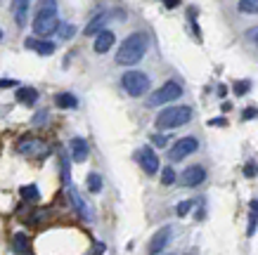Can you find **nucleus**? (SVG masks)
Returning <instances> with one entry per match:
<instances>
[{"label": "nucleus", "instance_id": "4", "mask_svg": "<svg viewBox=\"0 0 258 255\" xmlns=\"http://www.w3.org/2000/svg\"><path fill=\"white\" fill-rule=\"evenodd\" d=\"M121 85L131 97H142L149 90V76L142 71H125L123 78H121Z\"/></svg>", "mask_w": 258, "mask_h": 255}, {"label": "nucleus", "instance_id": "12", "mask_svg": "<svg viewBox=\"0 0 258 255\" xmlns=\"http://www.w3.org/2000/svg\"><path fill=\"white\" fill-rule=\"evenodd\" d=\"M69 147H71V158L76 163H83L88 158V151H90V149H88V142L83 137H74L69 142Z\"/></svg>", "mask_w": 258, "mask_h": 255}, {"label": "nucleus", "instance_id": "8", "mask_svg": "<svg viewBox=\"0 0 258 255\" xmlns=\"http://www.w3.org/2000/svg\"><path fill=\"white\" fill-rule=\"evenodd\" d=\"M171 236H173V229H171V227H161V229H159V232L152 236V243H149V255L161 253V250L168 246Z\"/></svg>", "mask_w": 258, "mask_h": 255}, {"label": "nucleus", "instance_id": "35", "mask_svg": "<svg viewBox=\"0 0 258 255\" xmlns=\"http://www.w3.org/2000/svg\"><path fill=\"white\" fill-rule=\"evenodd\" d=\"M3 36H5V33H3V29H0V40H3Z\"/></svg>", "mask_w": 258, "mask_h": 255}, {"label": "nucleus", "instance_id": "23", "mask_svg": "<svg viewBox=\"0 0 258 255\" xmlns=\"http://www.w3.org/2000/svg\"><path fill=\"white\" fill-rule=\"evenodd\" d=\"M59 165H62V180L64 185H69L71 182V173H69V158H67V154H59Z\"/></svg>", "mask_w": 258, "mask_h": 255}, {"label": "nucleus", "instance_id": "19", "mask_svg": "<svg viewBox=\"0 0 258 255\" xmlns=\"http://www.w3.org/2000/svg\"><path fill=\"white\" fill-rule=\"evenodd\" d=\"M15 10H17V26H22L24 29V24H26V10H29V3L24 0V3H15Z\"/></svg>", "mask_w": 258, "mask_h": 255}, {"label": "nucleus", "instance_id": "34", "mask_svg": "<svg viewBox=\"0 0 258 255\" xmlns=\"http://www.w3.org/2000/svg\"><path fill=\"white\" fill-rule=\"evenodd\" d=\"M251 210H253V215H258V201H251Z\"/></svg>", "mask_w": 258, "mask_h": 255}, {"label": "nucleus", "instance_id": "31", "mask_svg": "<svg viewBox=\"0 0 258 255\" xmlns=\"http://www.w3.org/2000/svg\"><path fill=\"white\" fill-rule=\"evenodd\" d=\"M244 175H246V178H251V175H256V168H253V165H246V168H244Z\"/></svg>", "mask_w": 258, "mask_h": 255}, {"label": "nucleus", "instance_id": "33", "mask_svg": "<svg viewBox=\"0 0 258 255\" xmlns=\"http://www.w3.org/2000/svg\"><path fill=\"white\" fill-rule=\"evenodd\" d=\"M251 116H256V109H249V111H244V118H251Z\"/></svg>", "mask_w": 258, "mask_h": 255}, {"label": "nucleus", "instance_id": "27", "mask_svg": "<svg viewBox=\"0 0 258 255\" xmlns=\"http://www.w3.org/2000/svg\"><path fill=\"white\" fill-rule=\"evenodd\" d=\"M189 208H192V201H182V203L178 206V215H187Z\"/></svg>", "mask_w": 258, "mask_h": 255}, {"label": "nucleus", "instance_id": "30", "mask_svg": "<svg viewBox=\"0 0 258 255\" xmlns=\"http://www.w3.org/2000/svg\"><path fill=\"white\" fill-rule=\"evenodd\" d=\"M152 142L161 147V144H166V137H164V135H154V137H152Z\"/></svg>", "mask_w": 258, "mask_h": 255}, {"label": "nucleus", "instance_id": "1", "mask_svg": "<svg viewBox=\"0 0 258 255\" xmlns=\"http://www.w3.org/2000/svg\"><path fill=\"white\" fill-rule=\"evenodd\" d=\"M145 52H147V36L140 31L131 33V36L121 43V47H118L116 64H121V66H135V64L145 57Z\"/></svg>", "mask_w": 258, "mask_h": 255}, {"label": "nucleus", "instance_id": "21", "mask_svg": "<svg viewBox=\"0 0 258 255\" xmlns=\"http://www.w3.org/2000/svg\"><path fill=\"white\" fill-rule=\"evenodd\" d=\"M237 8H239V12H246V15H258V0H242Z\"/></svg>", "mask_w": 258, "mask_h": 255}, {"label": "nucleus", "instance_id": "6", "mask_svg": "<svg viewBox=\"0 0 258 255\" xmlns=\"http://www.w3.org/2000/svg\"><path fill=\"white\" fill-rule=\"evenodd\" d=\"M197 149H199V142H197L195 137H182L173 144V149L168 151V158H171L173 163H178V161H182V158H187L189 154H195Z\"/></svg>", "mask_w": 258, "mask_h": 255}, {"label": "nucleus", "instance_id": "22", "mask_svg": "<svg viewBox=\"0 0 258 255\" xmlns=\"http://www.w3.org/2000/svg\"><path fill=\"white\" fill-rule=\"evenodd\" d=\"M19 194H22V199H29V201H36L38 199V187L36 185H26L19 189Z\"/></svg>", "mask_w": 258, "mask_h": 255}, {"label": "nucleus", "instance_id": "7", "mask_svg": "<svg viewBox=\"0 0 258 255\" xmlns=\"http://www.w3.org/2000/svg\"><path fill=\"white\" fill-rule=\"evenodd\" d=\"M135 158H138V163L142 165V170H145L147 175H154V173H159V156L154 154V149H152V147L138 149Z\"/></svg>", "mask_w": 258, "mask_h": 255}, {"label": "nucleus", "instance_id": "16", "mask_svg": "<svg viewBox=\"0 0 258 255\" xmlns=\"http://www.w3.org/2000/svg\"><path fill=\"white\" fill-rule=\"evenodd\" d=\"M12 248H15L17 255H29V250H31V241H29V236L26 234H15V239H12Z\"/></svg>", "mask_w": 258, "mask_h": 255}, {"label": "nucleus", "instance_id": "14", "mask_svg": "<svg viewBox=\"0 0 258 255\" xmlns=\"http://www.w3.org/2000/svg\"><path fill=\"white\" fill-rule=\"evenodd\" d=\"M19 151L26 156H40L45 154V144L40 139H22L19 142Z\"/></svg>", "mask_w": 258, "mask_h": 255}, {"label": "nucleus", "instance_id": "10", "mask_svg": "<svg viewBox=\"0 0 258 255\" xmlns=\"http://www.w3.org/2000/svg\"><path fill=\"white\" fill-rule=\"evenodd\" d=\"M69 201L74 203V208L79 210V215L83 217V220H88V222L93 220V210H90V206L86 203V199H83L76 189H69Z\"/></svg>", "mask_w": 258, "mask_h": 255}, {"label": "nucleus", "instance_id": "28", "mask_svg": "<svg viewBox=\"0 0 258 255\" xmlns=\"http://www.w3.org/2000/svg\"><path fill=\"white\" fill-rule=\"evenodd\" d=\"M256 224H258V215H251V220H249V229H246V234H253L256 232Z\"/></svg>", "mask_w": 258, "mask_h": 255}, {"label": "nucleus", "instance_id": "18", "mask_svg": "<svg viewBox=\"0 0 258 255\" xmlns=\"http://www.w3.org/2000/svg\"><path fill=\"white\" fill-rule=\"evenodd\" d=\"M55 104L59 109H76V107H79V100H76L71 93H59L55 97Z\"/></svg>", "mask_w": 258, "mask_h": 255}, {"label": "nucleus", "instance_id": "24", "mask_svg": "<svg viewBox=\"0 0 258 255\" xmlns=\"http://www.w3.org/2000/svg\"><path fill=\"white\" fill-rule=\"evenodd\" d=\"M173 182H175V170H173L171 165H166V168L161 170V185H164V187H171Z\"/></svg>", "mask_w": 258, "mask_h": 255}, {"label": "nucleus", "instance_id": "13", "mask_svg": "<svg viewBox=\"0 0 258 255\" xmlns=\"http://www.w3.org/2000/svg\"><path fill=\"white\" fill-rule=\"evenodd\" d=\"M107 19H109V15L107 12H100V15H95L90 22L86 24V29H83V36H97V33H102L104 29V24H107Z\"/></svg>", "mask_w": 258, "mask_h": 255}, {"label": "nucleus", "instance_id": "3", "mask_svg": "<svg viewBox=\"0 0 258 255\" xmlns=\"http://www.w3.org/2000/svg\"><path fill=\"white\" fill-rule=\"evenodd\" d=\"M192 121V109L189 107H168L161 109V114L157 116V128L159 130H171L178 125H185Z\"/></svg>", "mask_w": 258, "mask_h": 255}, {"label": "nucleus", "instance_id": "5", "mask_svg": "<svg viewBox=\"0 0 258 255\" xmlns=\"http://www.w3.org/2000/svg\"><path fill=\"white\" fill-rule=\"evenodd\" d=\"M182 95V88H180V83H175V80H168V83H164L159 90H154V93L149 95L147 104L149 107H161V104H168V102H175Z\"/></svg>", "mask_w": 258, "mask_h": 255}, {"label": "nucleus", "instance_id": "11", "mask_svg": "<svg viewBox=\"0 0 258 255\" xmlns=\"http://www.w3.org/2000/svg\"><path fill=\"white\" fill-rule=\"evenodd\" d=\"M114 40H116V36H114L109 29H104L102 33H97V36H95V52H97V54L109 52L111 45H114Z\"/></svg>", "mask_w": 258, "mask_h": 255}, {"label": "nucleus", "instance_id": "25", "mask_svg": "<svg viewBox=\"0 0 258 255\" xmlns=\"http://www.w3.org/2000/svg\"><path fill=\"white\" fill-rule=\"evenodd\" d=\"M74 33H76V26H71V24H62V26H59V36H62L64 40L74 38Z\"/></svg>", "mask_w": 258, "mask_h": 255}, {"label": "nucleus", "instance_id": "2", "mask_svg": "<svg viewBox=\"0 0 258 255\" xmlns=\"http://www.w3.org/2000/svg\"><path fill=\"white\" fill-rule=\"evenodd\" d=\"M59 19H57V3L52 0H47L43 3L38 10V17H36V22H33V33L36 36H50V33L59 31Z\"/></svg>", "mask_w": 258, "mask_h": 255}, {"label": "nucleus", "instance_id": "20", "mask_svg": "<svg viewBox=\"0 0 258 255\" xmlns=\"http://www.w3.org/2000/svg\"><path fill=\"white\" fill-rule=\"evenodd\" d=\"M86 185H88V189H90L93 194H100L102 192V178L97 175V173H90V175H88Z\"/></svg>", "mask_w": 258, "mask_h": 255}, {"label": "nucleus", "instance_id": "26", "mask_svg": "<svg viewBox=\"0 0 258 255\" xmlns=\"http://www.w3.org/2000/svg\"><path fill=\"white\" fill-rule=\"evenodd\" d=\"M249 80H239V83H235V95H246V90H249Z\"/></svg>", "mask_w": 258, "mask_h": 255}, {"label": "nucleus", "instance_id": "29", "mask_svg": "<svg viewBox=\"0 0 258 255\" xmlns=\"http://www.w3.org/2000/svg\"><path fill=\"white\" fill-rule=\"evenodd\" d=\"M15 80H10V78H0V88H15Z\"/></svg>", "mask_w": 258, "mask_h": 255}, {"label": "nucleus", "instance_id": "15", "mask_svg": "<svg viewBox=\"0 0 258 255\" xmlns=\"http://www.w3.org/2000/svg\"><path fill=\"white\" fill-rule=\"evenodd\" d=\"M26 47H33V50L38 54H43V57H47V54H52L57 50L55 43H50V40H36V38L26 40Z\"/></svg>", "mask_w": 258, "mask_h": 255}, {"label": "nucleus", "instance_id": "17", "mask_svg": "<svg viewBox=\"0 0 258 255\" xmlns=\"http://www.w3.org/2000/svg\"><path fill=\"white\" fill-rule=\"evenodd\" d=\"M38 100V90H33V88H19L17 90V102H22V104H36Z\"/></svg>", "mask_w": 258, "mask_h": 255}, {"label": "nucleus", "instance_id": "32", "mask_svg": "<svg viewBox=\"0 0 258 255\" xmlns=\"http://www.w3.org/2000/svg\"><path fill=\"white\" fill-rule=\"evenodd\" d=\"M211 125H225V118H213Z\"/></svg>", "mask_w": 258, "mask_h": 255}, {"label": "nucleus", "instance_id": "9", "mask_svg": "<svg viewBox=\"0 0 258 255\" xmlns=\"http://www.w3.org/2000/svg\"><path fill=\"white\" fill-rule=\"evenodd\" d=\"M204 180H206V170L202 165H187L185 173H182V185L185 187H197L202 185Z\"/></svg>", "mask_w": 258, "mask_h": 255}]
</instances>
